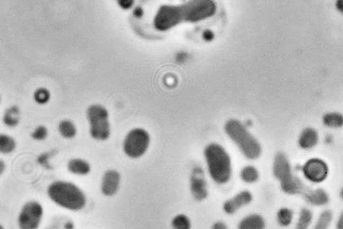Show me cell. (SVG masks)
Returning <instances> with one entry per match:
<instances>
[{"label":"cell","mask_w":343,"mask_h":229,"mask_svg":"<svg viewBox=\"0 0 343 229\" xmlns=\"http://www.w3.org/2000/svg\"><path fill=\"white\" fill-rule=\"evenodd\" d=\"M48 194L54 203L71 211H79L86 204L84 193L71 182L57 181L52 183L48 189Z\"/></svg>","instance_id":"1"},{"label":"cell","mask_w":343,"mask_h":229,"mask_svg":"<svg viewBox=\"0 0 343 229\" xmlns=\"http://www.w3.org/2000/svg\"><path fill=\"white\" fill-rule=\"evenodd\" d=\"M204 157L211 177L219 184H225L231 175V159L220 145L211 144L204 150Z\"/></svg>","instance_id":"2"},{"label":"cell","mask_w":343,"mask_h":229,"mask_svg":"<svg viewBox=\"0 0 343 229\" xmlns=\"http://www.w3.org/2000/svg\"><path fill=\"white\" fill-rule=\"evenodd\" d=\"M225 129L228 136L235 142L248 159H256L260 156V145L239 121L229 120L225 124Z\"/></svg>","instance_id":"3"},{"label":"cell","mask_w":343,"mask_h":229,"mask_svg":"<svg viewBox=\"0 0 343 229\" xmlns=\"http://www.w3.org/2000/svg\"><path fill=\"white\" fill-rule=\"evenodd\" d=\"M273 174L281 182L284 192L290 195L304 193V184L298 178L293 176L289 161L285 155L279 153L276 155L273 163Z\"/></svg>","instance_id":"4"},{"label":"cell","mask_w":343,"mask_h":229,"mask_svg":"<svg viewBox=\"0 0 343 229\" xmlns=\"http://www.w3.org/2000/svg\"><path fill=\"white\" fill-rule=\"evenodd\" d=\"M87 116L92 138L97 141L107 140L110 136L111 130L109 112L106 108L100 105L90 106Z\"/></svg>","instance_id":"5"},{"label":"cell","mask_w":343,"mask_h":229,"mask_svg":"<svg viewBox=\"0 0 343 229\" xmlns=\"http://www.w3.org/2000/svg\"><path fill=\"white\" fill-rule=\"evenodd\" d=\"M150 141L147 131L142 128L131 130L125 137L123 151L127 156L132 159L141 157L147 151Z\"/></svg>","instance_id":"6"},{"label":"cell","mask_w":343,"mask_h":229,"mask_svg":"<svg viewBox=\"0 0 343 229\" xmlns=\"http://www.w3.org/2000/svg\"><path fill=\"white\" fill-rule=\"evenodd\" d=\"M184 21L196 22L213 16L215 4L213 0H191L181 6Z\"/></svg>","instance_id":"7"},{"label":"cell","mask_w":343,"mask_h":229,"mask_svg":"<svg viewBox=\"0 0 343 229\" xmlns=\"http://www.w3.org/2000/svg\"><path fill=\"white\" fill-rule=\"evenodd\" d=\"M183 21L181 6H164L159 9L154 19L157 30L164 32L174 28Z\"/></svg>","instance_id":"8"},{"label":"cell","mask_w":343,"mask_h":229,"mask_svg":"<svg viewBox=\"0 0 343 229\" xmlns=\"http://www.w3.org/2000/svg\"><path fill=\"white\" fill-rule=\"evenodd\" d=\"M43 215V209L39 203L30 202L25 205L18 218L19 226L21 228L34 229L38 228Z\"/></svg>","instance_id":"9"},{"label":"cell","mask_w":343,"mask_h":229,"mask_svg":"<svg viewBox=\"0 0 343 229\" xmlns=\"http://www.w3.org/2000/svg\"><path fill=\"white\" fill-rule=\"evenodd\" d=\"M303 172L306 178L312 182H321L328 176V166L321 159H311L304 164Z\"/></svg>","instance_id":"10"},{"label":"cell","mask_w":343,"mask_h":229,"mask_svg":"<svg viewBox=\"0 0 343 229\" xmlns=\"http://www.w3.org/2000/svg\"><path fill=\"white\" fill-rule=\"evenodd\" d=\"M190 190L194 199L197 201L205 199L208 195L204 172L199 166H196L192 170L190 178Z\"/></svg>","instance_id":"11"},{"label":"cell","mask_w":343,"mask_h":229,"mask_svg":"<svg viewBox=\"0 0 343 229\" xmlns=\"http://www.w3.org/2000/svg\"><path fill=\"white\" fill-rule=\"evenodd\" d=\"M120 174L118 171L115 170H108L102 180L101 191L103 194L108 197L116 194L120 188Z\"/></svg>","instance_id":"12"},{"label":"cell","mask_w":343,"mask_h":229,"mask_svg":"<svg viewBox=\"0 0 343 229\" xmlns=\"http://www.w3.org/2000/svg\"><path fill=\"white\" fill-rule=\"evenodd\" d=\"M252 201V195L249 191H243L224 204L223 209L227 214L235 213L241 207L248 205Z\"/></svg>","instance_id":"13"},{"label":"cell","mask_w":343,"mask_h":229,"mask_svg":"<svg viewBox=\"0 0 343 229\" xmlns=\"http://www.w3.org/2000/svg\"><path fill=\"white\" fill-rule=\"evenodd\" d=\"M319 136L317 131L313 128H306L303 131L299 139V145L304 149H311L317 145Z\"/></svg>","instance_id":"14"},{"label":"cell","mask_w":343,"mask_h":229,"mask_svg":"<svg viewBox=\"0 0 343 229\" xmlns=\"http://www.w3.org/2000/svg\"><path fill=\"white\" fill-rule=\"evenodd\" d=\"M304 197L306 201L311 205H325L329 201V198L323 189H317L315 191H308L304 192Z\"/></svg>","instance_id":"15"},{"label":"cell","mask_w":343,"mask_h":229,"mask_svg":"<svg viewBox=\"0 0 343 229\" xmlns=\"http://www.w3.org/2000/svg\"><path fill=\"white\" fill-rule=\"evenodd\" d=\"M69 171L79 175H86L91 170L89 162L84 160L75 159L70 160L68 163Z\"/></svg>","instance_id":"16"},{"label":"cell","mask_w":343,"mask_h":229,"mask_svg":"<svg viewBox=\"0 0 343 229\" xmlns=\"http://www.w3.org/2000/svg\"><path fill=\"white\" fill-rule=\"evenodd\" d=\"M265 221L261 216L257 214L247 216L239 225V228L242 229H261L264 228Z\"/></svg>","instance_id":"17"},{"label":"cell","mask_w":343,"mask_h":229,"mask_svg":"<svg viewBox=\"0 0 343 229\" xmlns=\"http://www.w3.org/2000/svg\"><path fill=\"white\" fill-rule=\"evenodd\" d=\"M20 120V110L17 106H12L6 110L4 116V122L8 126L14 127Z\"/></svg>","instance_id":"18"},{"label":"cell","mask_w":343,"mask_h":229,"mask_svg":"<svg viewBox=\"0 0 343 229\" xmlns=\"http://www.w3.org/2000/svg\"><path fill=\"white\" fill-rule=\"evenodd\" d=\"M58 130L60 134L65 139H72L77 134V129L75 124L68 120L60 122L58 126Z\"/></svg>","instance_id":"19"},{"label":"cell","mask_w":343,"mask_h":229,"mask_svg":"<svg viewBox=\"0 0 343 229\" xmlns=\"http://www.w3.org/2000/svg\"><path fill=\"white\" fill-rule=\"evenodd\" d=\"M16 142L11 136L0 134V153L9 154L15 149Z\"/></svg>","instance_id":"20"},{"label":"cell","mask_w":343,"mask_h":229,"mask_svg":"<svg viewBox=\"0 0 343 229\" xmlns=\"http://www.w3.org/2000/svg\"><path fill=\"white\" fill-rule=\"evenodd\" d=\"M323 122L326 126L331 128H339L342 126V116L338 113L327 114L324 116Z\"/></svg>","instance_id":"21"},{"label":"cell","mask_w":343,"mask_h":229,"mask_svg":"<svg viewBox=\"0 0 343 229\" xmlns=\"http://www.w3.org/2000/svg\"><path fill=\"white\" fill-rule=\"evenodd\" d=\"M241 177L245 182L252 183L256 182L258 179L259 174L256 168L248 166L245 167L241 172Z\"/></svg>","instance_id":"22"},{"label":"cell","mask_w":343,"mask_h":229,"mask_svg":"<svg viewBox=\"0 0 343 229\" xmlns=\"http://www.w3.org/2000/svg\"><path fill=\"white\" fill-rule=\"evenodd\" d=\"M293 212L291 210L284 208L278 212V220L282 226H288L292 222Z\"/></svg>","instance_id":"23"},{"label":"cell","mask_w":343,"mask_h":229,"mask_svg":"<svg viewBox=\"0 0 343 229\" xmlns=\"http://www.w3.org/2000/svg\"><path fill=\"white\" fill-rule=\"evenodd\" d=\"M313 218V214L311 211L307 209H303L301 211L300 218L297 224V228L300 229L306 228L311 224Z\"/></svg>","instance_id":"24"},{"label":"cell","mask_w":343,"mask_h":229,"mask_svg":"<svg viewBox=\"0 0 343 229\" xmlns=\"http://www.w3.org/2000/svg\"><path fill=\"white\" fill-rule=\"evenodd\" d=\"M172 225L173 228L177 229H189L190 227L189 218L184 214H179L174 218Z\"/></svg>","instance_id":"25"},{"label":"cell","mask_w":343,"mask_h":229,"mask_svg":"<svg viewBox=\"0 0 343 229\" xmlns=\"http://www.w3.org/2000/svg\"><path fill=\"white\" fill-rule=\"evenodd\" d=\"M332 218V212L329 211H325L320 216L319 220L316 225V228L321 229L327 228Z\"/></svg>","instance_id":"26"},{"label":"cell","mask_w":343,"mask_h":229,"mask_svg":"<svg viewBox=\"0 0 343 229\" xmlns=\"http://www.w3.org/2000/svg\"><path fill=\"white\" fill-rule=\"evenodd\" d=\"M35 99L37 103L44 105L49 102L50 99L49 91L45 88H39L35 91Z\"/></svg>","instance_id":"27"},{"label":"cell","mask_w":343,"mask_h":229,"mask_svg":"<svg viewBox=\"0 0 343 229\" xmlns=\"http://www.w3.org/2000/svg\"><path fill=\"white\" fill-rule=\"evenodd\" d=\"M47 129L45 126H40L32 134V138L37 141H43L47 136Z\"/></svg>","instance_id":"28"},{"label":"cell","mask_w":343,"mask_h":229,"mask_svg":"<svg viewBox=\"0 0 343 229\" xmlns=\"http://www.w3.org/2000/svg\"><path fill=\"white\" fill-rule=\"evenodd\" d=\"M54 155V151L49 152V153L43 154V155L40 156L39 159H38V162H39L40 164H41L42 166L44 167L48 168H51V165L49 163V160L50 158Z\"/></svg>","instance_id":"29"},{"label":"cell","mask_w":343,"mask_h":229,"mask_svg":"<svg viewBox=\"0 0 343 229\" xmlns=\"http://www.w3.org/2000/svg\"><path fill=\"white\" fill-rule=\"evenodd\" d=\"M118 2L119 6L122 9L128 10L132 7L133 4H134V0H118Z\"/></svg>","instance_id":"30"},{"label":"cell","mask_w":343,"mask_h":229,"mask_svg":"<svg viewBox=\"0 0 343 229\" xmlns=\"http://www.w3.org/2000/svg\"><path fill=\"white\" fill-rule=\"evenodd\" d=\"M143 14H144L143 10H142V8L140 7H138L135 8L134 11H133V15H134L135 17L138 18H141L142 16H143Z\"/></svg>","instance_id":"31"},{"label":"cell","mask_w":343,"mask_h":229,"mask_svg":"<svg viewBox=\"0 0 343 229\" xmlns=\"http://www.w3.org/2000/svg\"><path fill=\"white\" fill-rule=\"evenodd\" d=\"M203 37L206 40H211V39L213 38V33L211 32V31H205V32H204Z\"/></svg>","instance_id":"32"},{"label":"cell","mask_w":343,"mask_h":229,"mask_svg":"<svg viewBox=\"0 0 343 229\" xmlns=\"http://www.w3.org/2000/svg\"><path fill=\"white\" fill-rule=\"evenodd\" d=\"M213 228L216 229H223L226 228V226L225 224L223 223V222H217L216 224H214V226H213Z\"/></svg>","instance_id":"33"},{"label":"cell","mask_w":343,"mask_h":229,"mask_svg":"<svg viewBox=\"0 0 343 229\" xmlns=\"http://www.w3.org/2000/svg\"><path fill=\"white\" fill-rule=\"evenodd\" d=\"M4 169H5V164L2 160H0V175L3 173Z\"/></svg>","instance_id":"34"},{"label":"cell","mask_w":343,"mask_h":229,"mask_svg":"<svg viewBox=\"0 0 343 229\" xmlns=\"http://www.w3.org/2000/svg\"><path fill=\"white\" fill-rule=\"evenodd\" d=\"M337 225L338 227L339 228H341L342 227V216H340L339 222H338Z\"/></svg>","instance_id":"35"},{"label":"cell","mask_w":343,"mask_h":229,"mask_svg":"<svg viewBox=\"0 0 343 229\" xmlns=\"http://www.w3.org/2000/svg\"><path fill=\"white\" fill-rule=\"evenodd\" d=\"M3 228V227H2V226L1 225H0V228Z\"/></svg>","instance_id":"36"}]
</instances>
